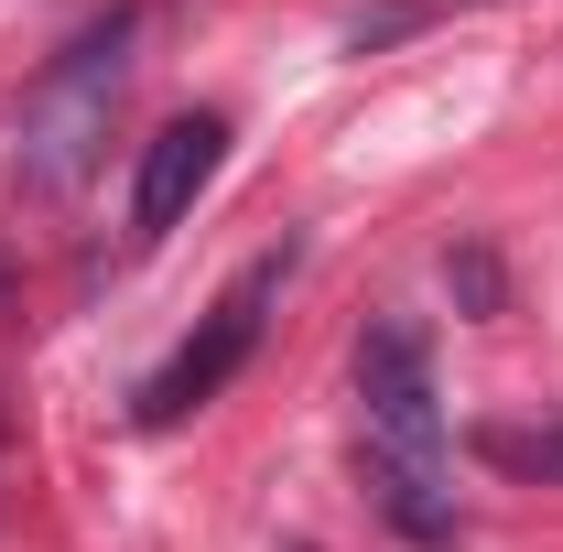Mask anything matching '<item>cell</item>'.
<instances>
[{"label": "cell", "mask_w": 563, "mask_h": 552, "mask_svg": "<svg viewBox=\"0 0 563 552\" xmlns=\"http://www.w3.org/2000/svg\"><path fill=\"white\" fill-rule=\"evenodd\" d=\"M357 401H368V487L412 542H455V498H444V390H433V336L412 314H379L357 336Z\"/></svg>", "instance_id": "cell-1"}, {"label": "cell", "mask_w": 563, "mask_h": 552, "mask_svg": "<svg viewBox=\"0 0 563 552\" xmlns=\"http://www.w3.org/2000/svg\"><path fill=\"white\" fill-rule=\"evenodd\" d=\"M120 87H131V11H109L98 33H76L66 55L33 76V98H22V174L33 185H76L98 163V141H109Z\"/></svg>", "instance_id": "cell-2"}, {"label": "cell", "mask_w": 563, "mask_h": 552, "mask_svg": "<svg viewBox=\"0 0 563 552\" xmlns=\"http://www.w3.org/2000/svg\"><path fill=\"white\" fill-rule=\"evenodd\" d=\"M282 281H292V250H261V261H250V272H239V281H228V292L207 303V325H196V336H185L174 357H163V368H152V379H141V401H131V412L152 422V433L196 422L217 390L250 368V346H261V314H272V292H282Z\"/></svg>", "instance_id": "cell-3"}, {"label": "cell", "mask_w": 563, "mask_h": 552, "mask_svg": "<svg viewBox=\"0 0 563 552\" xmlns=\"http://www.w3.org/2000/svg\"><path fill=\"white\" fill-rule=\"evenodd\" d=\"M217 163H228V120L196 109V120H163V131L141 141V185H131V228L141 239H163V228H185V207L217 185Z\"/></svg>", "instance_id": "cell-4"}, {"label": "cell", "mask_w": 563, "mask_h": 552, "mask_svg": "<svg viewBox=\"0 0 563 552\" xmlns=\"http://www.w3.org/2000/svg\"><path fill=\"white\" fill-rule=\"evenodd\" d=\"M477 455H498V466H563V433H520V422H488V433H477Z\"/></svg>", "instance_id": "cell-5"}, {"label": "cell", "mask_w": 563, "mask_h": 552, "mask_svg": "<svg viewBox=\"0 0 563 552\" xmlns=\"http://www.w3.org/2000/svg\"><path fill=\"white\" fill-rule=\"evenodd\" d=\"M444 281H455V303H466V314H498V261H488V250H455Z\"/></svg>", "instance_id": "cell-6"}]
</instances>
